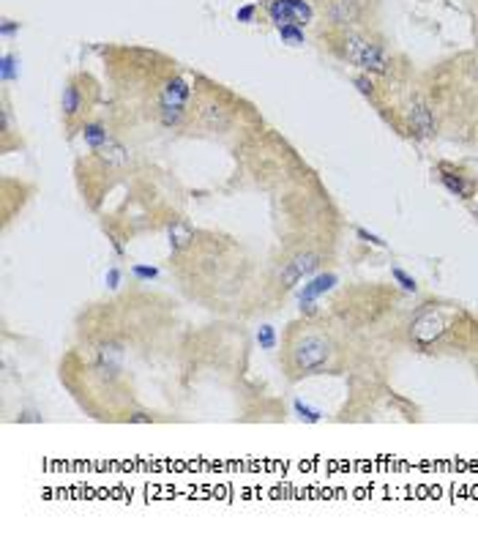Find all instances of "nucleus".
Returning <instances> with one entry per match:
<instances>
[{
	"mask_svg": "<svg viewBox=\"0 0 478 533\" xmlns=\"http://www.w3.org/2000/svg\"><path fill=\"white\" fill-rule=\"evenodd\" d=\"M331 353H333V345L328 336L317 331H306L290 348V369L298 375H312L331 361Z\"/></svg>",
	"mask_w": 478,
	"mask_h": 533,
	"instance_id": "obj_1",
	"label": "nucleus"
},
{
	"mask_svg": "<svg viewBox=\"0 0 478 533\" xmlns=\"http://www.w3.org/2000/svg\"><path fill=\"white\" fill-rule=\"evenodd\" d=\"M345 58H347L350 63H355V66H361V69H366V72H378V74H383L385 66H388L385 52L380 50L378 44L361 39V36H347V39H345Z\"/></svg>",
	"mask_w": 478,
	"mask_h": 533,
	"instance_id": "obj_2",
	"label": "nucleus"
},
{
	"mask_svg": "<svg viewBox=\"0 0 478 533\" xmlns=\"http://www.w3.org/2000/svg\"><path fill=\"white\" fill-rule=\"evenodd\" d=\"M413 339H416V345L418 348H429V345H434L443 334H446V317L437 312V309H424V312H418V317L413 320Z\"/></svg>",
	"mask_w": 478,
	"mask_h": 533,
	"instance_id": "obj_3",
	"label": "nucleus"
},
{
	"mask_svg": "<svg viewBox=\"0 0 478 533\" xmlns=\"http://www.w3.org/2000/svg\"><path fill=\"white\" fill-rule=\"evenodd\" d=\"M320 268V254L314 252H303V254H296L290 263H284V268H281V274H279V282H281V287H296L303 277H312L314 271Z\"/></svg>",
	"mask_w": 478,
	"mask_h": 533,
	"instance_id": "obj_4",
	"label": "nucleus"
},
{
	"mask_svg": "<svg viewBox=\"0 0 478 533\" xmlns=\"http://www.w3.org/2000/svg\"><path fill=\"white\" fill-rule=\"evenodd\" d=\"M124 369V348L121 345H101L99 355H96V372L104 381H115Z\"/></svg>",
	"mask_w": 478,
	"mask_h": 533,
	"instance_id": "obj_5",
	"label": "nucleus"
},
{
	"mask_svg": "<svg viewBox=\"0 0 478 533\" xmlns=\"http://www.w3.org/2000/svg\"><path fill=\"white\" fill-rule=\"evenodd\" d=\"M192 99V88L183 77H173L167 79L164 91H161V110H180L186 112V104Z\"/></svg>",
	"mask_w": 478,
	"mask_h": 533,
	"instance_id": "obj_6",
	"label": "nucleus"
},
{
	"mask_svg": "<svg viewBox=\"0 0 478 533\" xmlns=\"http://www.w3.org/2000/svg\"><path fill=\"white\" fill-rule=\"evenodd\" d=\"M407 118H410V126L418 137H429L434 131V118H432V110H429L427 102L421 99H413L410 102V110H407Z\"/></svg>",
	"mask_w": 478,
	"mask_h": 533,
	"instance_id": "obj_7",
	"label": "nucleus"
},
{
	"mask_svg": "<svg viewBox=\"0 0 478 533\" xmlns=\"http://www.w3.org/2000/svg\"><path fill=\"white\" fill-rule=\"evenodd\" d=\"M200 121L211 129V131H225V129L232 126L230 112H227L225 107H219V104H205L200 110Z\"/></svg>",
	"mask_w": 478,
	"mask_h": 533,
	"instance_id": "obj_8",
	"label": "nucleus"
},
{
	"mask_svg": "<svg viewBox=\"0 0 478 533\" xmlns=\"http://www.w3.org/2000/svg\"><path fill=\"white\" fill-rule=\"evenodd\" d=\"M101 156V162H107L109 167H126L128 162H131V156H128L126 145H121L118 140H109L104 148L96 151Z\"/></svg>",
	"mask_w": 478,
	"mask_h": 533,
	"instance_id": "obj_9",
	"label": "nucleus"
},
{
	"mask_svg": "<svg viewBox=\"0 0 478 533\" xmlns=\"http://www.w3.org/2000/svg\"><path fill=\"white\" fill-rule=\"evenodd\" d=\"M336 284V277L333 274H323V277H314V279L309 282V284H303L301 296H298V301H314L317 296H323L328 293L331 287Z\"/></svg>",
	"mask_w": 478,
	"mask_h": 533,
	"instance_id": "obj_10",
	"label": "nucleus"
},
{
	"mask_svg": "<svg viewBox=\"0 0 478 533\" xmlns=\"http://www.w3.org/2000/svg\"><path fill=\"white\" fill-rule=\"evenodd\" d=\"M82 140H85V145H88L91 151H99L112 137H109V131L101 126V124H88V126L82 129Z\"/></svg>",
	"mask_w": 478,
	"mask_h": 533,
	"instance_id": "obj_11",
	"label": "nucleus"
},
{
	"mask_svg": "<svg viewBox=\"0 0 478 533\" xmlns=\"http://www.w3.org/2000/svg\"><path fill=\"white\" fill-rule=\"evenodd\" d=\"M82 93H79V88H77L74 82L72 85H66L63 88V99H60V107H63V112H66V118H74L77 112L82 110Z\"/></svg>",
	"mask_w": 478,
	"mask_h": 533,
	"instance_id": "obj_12",
	"label": "nucleus"
},
{
	"mask_svg": "<svg viewBox=\"0 0 478 533\" xmlns=\"http://www.w3.org/2000/svg\"><path fill=\"white\" fill-rule=\"evenodd\" d=\"M443 186L451 192V195H456V197H462V200H467L470 195H473V183L470 180H465L462 176H443Z\"/></svg>",
	"mask_w": 478,
	"mask_h": 533,
	"instance_id": "obj_13",
	"label": "nucleus"
},
{
	"mask_svg": "<svg viewBox=\"0 0 478 533\" xmlns=\"http://www.w3.org/2000/svg\"><path fill=\"white\" fill-rule=\"evenodd\" d=\"M194 238V232H192V228L189 225H183V222H173L170 225V246L173 249H183V246H189V241Z\"/></svg>",
	"mask_w": 478,
	"mask_h": 533,
	"instance_id": "obj_14",
	"label": "nucleus"
},
{
	"mask_svg": "<svg viewBox=\"0 0 478 533\" xmlns=\"http://www.w3.org/2000/svg\"><path fill=\"white\" fill-rule=\"evenodd\" d=\"M290 3V14H293V25H306L312 20V6L306 0H287Z\"/></svg>",
	"mask_w": 478,
	"mask_h": 533,
	"instance_id": "obj_15",
	"label": "nucleus"
},
{
	"mask_svg": "<svg viewBox=\"0 0 478 533\" xmlns=\"http://www.w3.org/2000/svg\"><path fill=\"white\" fill-rule=\"evenodd\" d=\"M0 77H3V82H11V79L20 77L17 58H14V55H3V58H0Z\"/></svg>",
	"mask_w": 478,
	"mask_h": 533,
	"instance_id": "obj_16",
	"label": "nucleus"
},
{
	"mask_svg": "<svg viewBox=\"0 0 478 533\" xmlns=\"http://www.w3.org/2000/svg\"><path fill=\"white\" fill-rule=\"evenodd\" d=\"M257 345H260L263 350H274V348H277V331H274V326H260V331H257Z\"/></svg>",
	"mask_w": 478,
	"mask_h": 533,
	"instance_id": "obj_17",
	"label": "nucleus"
},
{
	"mask_svg": "<svg viewBox=\"0 0 478 533\" xmlns=\"http://www.w3.org/2000/svg\"><path fill=\"white\" fill-rule=\"evenodd\" d=\"M279 36H281L287 44H303L301 25H281V27H279Z\"/></svg>",
	"mask_w": 478,
	"mask_h": 533,
	"instance_id": "obj_18",
	"label": "nucleus"
},
{
	"mask_svg": "<svg viewBox=\"0 0 478 533\" xmlns=\"http://www.w3.org/2000/svg\"><path fill=\"white\" fill-rule=\"evenodd\" d=\"M293 410L298 413V419L309 421V424H317V421H320V410H312L309 405H303L301 400H296V402H293Z\"/></svg>",
	"mask_w": 478,
	"mask_h": 533,
	"instance_id": "obj_19",
	"label": "nucleus"
},
{
	"mask_svg": "<svg viewBox=\"0 0 478 533\" xmlns=\"http://www.w3.org/2000/svg\"><path fill=\"white\" fill-rule=\"evenodd\" d=\"M131 274H134V279H140V282H151V279H156L159 277V268H153V265H134L131 268Z\"/></svg>",
	"mask_w": 478,
	"mask_h": 533,
	"instance_id": "obj_20",
	"label": "nucleus"
},
{
	"mask_svg": "<svg viewBox=\"0 0 478 533\" xmlns=\"http://www.w3.org/2000/svg\"><path fill=\"white\" fill-rule=\"evenodd\" d=\"M391 277L399 282V287H402V290H407V293H416V290H418L416 279H413V277H407L402 268H394V271H391Z\"/></svg>",
	"mask_w": 478,
	"mask_h": 533,
	"instance_id": "obj_21",
	"label": "nucleus"
},
{
	"mask_svg": "<svg viewBox=\"0 0 478 533\" xmlns=\"http://www.w3.org/2000/svg\"><path fill=\"white\" fill-rule=\"evenodd\" d=\"M355 232H358V238H361V241H366V244H375V246H385V241H383V238H378L375 232H369V230L358 228Z\"/></svg>",
	"mask_w": 478,
	"mask_h": 533,
	"instance_id": "obj_22",
	"label": "nucleus"
},
{
	"mask_svg": "<svg viewBox=\"0 0 478 533\" xmlns=\"http://www.w3.org/2000/svg\"><path fill=\"white\" fill-rule=\"evenodd\" d=\"M254 11H257L254 6H244V8H238V11H235V20H238V22H252Z\"/></svg>",
	"mask_w": 478,
	"mask_h": 533,
	"instance_id": "obj_23",
	"label": "nucleus"
},
{
	"mask_svg": "<svg viewBox=\"0 0 478 533\" xmlns=\"http://www.w3.org/2000/svg\"><path fill=\"white\" fill-rule=\"evenodd\" d=\"M20 30V22H11V20H3V25H0V36L3 39H8V36H14Z\"/></svg>",
	"mask_w": 478,
	"mask_h": 533,
	"instance_id": "obj_24",
	"label": "nucleus"
},
{
	"mask_svg": "<svg viewBox=\"0 0 478 533\" xmlns=\"http://www.w3.org/2000/svg\"><path fill=\"white\" fill-rule=\"evenodd\" d=\"M355 85H358V91H361V93H366V96H372V93H375V85H372L366 77H355Z\"/></svg>",
	"mask_w": 478,
	"mask_h": 533,
	"instance_id": "obj_25",
	"label": "nucleus"
},
{
	"mask_svg": "<svg viewBox=\"0 0 478 533\" xmlns=\"http://www.w3.org/2000/svg\"><path fill=\"white\" fill-rule=\"evenodd\" d=\"M107 284H109L112 290L121 284V271H118V268H109V271H107Z\"/></svg>",
	"mask_w": 478,
	"mask_h": 533,
	"instance_id": "obj_26",
	"label": "nucleus"
},
{
	"mask_svg": "<svg viewBox=\"0 0 478 533\" xmlns=\"http://www.w3.org/2000/svg\"><path fill=\"white\" fill-rule=\"evenodd\" d=\"M128 421L131 424H151V416L148 413H134V416H128Z\"/></svg>",
	"mask_w": 478,
	"mask_h": 533,
	"instance_id": "obj_27",
	"label": "nucleus"
},
{
	"mask_svg": "<svg viewBox=\"0 0 478 533\" xmlns=\"http://www.w3.org/2000/svg\"><path fill=\"white\" fill-rule=\"evenodd\" d=\"M476 129H478V124H476Z\"/></svg>",
	"mask_w": 478,
	"mask_h": 533,
	"instance_id": "obj_28",
	"label": "nucleus"
}]
</instances>
